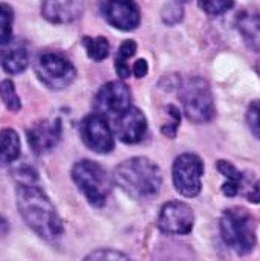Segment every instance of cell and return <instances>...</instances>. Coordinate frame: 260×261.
Here are the masks:
<instances>
[{
    "mask_svg": "<svg viewBox=\"0 0 260 261\" xmlns=\"http://www.w3.org/2000/svg\"><path fill=\"white\" fill-rule=\"evenodd\" d=\"M15 202L23 222L38 237L46 242H55L63 236V220L37 182L18 184L15 188Z\"/></svg>",
    "mask_w": 260,
    "mask_h": 261,
    "instance_id": "1",
    "label": "cell"
},
{
    "mask_svg": "<svg viewBox=\"0 0 260 261\" xmlns=\"http://www.w3.org/2000/svg\"><path fill=\"white\" fill-rule=\"evenodd\" d=\"M112 180L132 199H150L162 187V173L153 161L138 156L118 164L112 173Z\"/></svg>",
    "mask_w": 260,
    "mask_h": 261,
    "instance_id": "2",
    "label": "cell"
},
{
    "mask_svg": "<svg viewBox=\"0 0 260 261\" xmlns=\"http://www.w3.org/2000/svg\"><path fill=\"white\" fill-rule=\"evenodd\" d=\"M219 229L224 243L238 255H247L254 249L256 222L245 208L233 206L225 210L219 220Z\"/></svg>",
    "mask_w": 260,
    "mask_h": 261,
    "instance_id": "3",
    "label": "cell"
},
{
    "mask_svg": "<svg viewBox=\"0 0 260 261\" xmlns=\"http://www.w3.org/2000/svg\"><path fill=\"white\" fill-rule=\"evenodd\" d=\"M72 180L93 208H103L112 191V176L95 161L83 159L70 170Z\"/></svg>",
    "mask_w": 260,
    "mask_h": 261,
    "instance_id": "4",
    "label": "cell"
},
{
    "mask_svg": "<svg viewBox=\"0 0 260 261\" xmlns=\"http://www.w3.org/2000/svg\"><path fill=\"white\" fill-rule=\"evenodd\" d=\"M184 113L195 124H205L215 118V98L210 84L204 78H190L179 89Z\"/></svg>",
    "mask_w": 260,
    "mask_h": 261,
    "instance_id": "5",
    "label": "cell"
},
{
    "mask_svg": "<svg viewBox=\"0 0 260 261\" xmlns=\"http://www.w3.org/2000/svg\"><path fill=\"white\" fill-rule=\"evenodd\" d=\"M35 72L40 81L54 90H61L70 86L77 76L72 61L58 52H43L35 60Z\"/></svg>",
    "mask_w": 260,
    "mask_h": 261,
    "instance_id": "6",
    "label": "cell"
},
{
    "mask_svg": "<svg viewBox=\"0 0 260 261\" xmlns=\"http://www.w3.org/2000/svg\"><path fill=\"white\" fill-rule=\"evenodd\" d=\"M204 162L195 153L179 154L172 167V179L175 190L188 199L198 197L202 190Z\"/></svg>",
    "mask_w": 260,
    "mask_h": 261,
    "instance_id": "7",
    "label": "cell"
},
{
    "mask_svg": "<svg viewBox=\"0 0 260 261\" xmlns=\"http://www.w3.org/2000/svg\"><path fill=\"white\" fill-rule=\"evenodd\" d=\"M195 213L190 205L181 200L164 203L158 214V228L167 236H187L193 231Z\"/></svg>",
    "mask_w": 260,
    "mask_h": 261,
    "instance_id": "8",
    "label": "cell"
},
{
    "mask_svg": "<svg viewBox=\"0 0 260 261\" xmlns=\"http://www.w3.org/2000/svg\"><path fill=\"white\" fill-rule=\"evenodd\" d=\"M130 107V90L123 81H110L104 84L93 99L95 113L106 119H115Z\"/></svg>",
    "mask_w": 260,
    "mask_h": 261,
    "instance_id": "9",
    "label": "cell"
},
{
    "mask_svg": "<svg viewBox=\"0 0 260 261\" xmlns=\"http://www.w3.org/2000/svg\"><path fill=\"white\" fill-rule=\"evenodd\" d=\"M80 136L89 150L100 154H107L115 147L112 127L109 125V121L98 113L87 115L81 121Z\"/></svg>",
    "mask_w": 260,
    "mask_h": 261,
    "instance_id": "10",
    "label": "cell"
},
{
    "mask_svg": "<svg viewBox=\"0 0 260 261\" xmlns=\"http://www.w3.org/2000/svg\"><path fill=\"white\" fill-rule=\"evenodd\" d=\"M63 125L60 118L43 119L31 125L26 132L28 144L35 154H44L51 151L61 139Z\"/></svg>",
    "mask_w": 260,
    "mask_h": 261,
    "instance_id": "11",
    "label": "cell"
},
{
    "mask_svg": "<svg viewBox=\"0 0 260 261\" xmlns=\"http://www.w3.org/2000/svg\"><path fill=\"white\" fill-rule=\"evenodd\" d=\"M103 14L107 23L120 31H133L141 21L139 8L135 0H106Z\"/></svg>",
    "mask_w": 260,
    "mask_h": 261,
    "instance_id": "12",
    "label": "cell"
},
{
    "mask_svg": "<svg viewBox=\"0 0 260 261\" xmlns=\"http://www.w3.org/2000/svg\"><path fill=\"white\" fill-rule=\"evenodd\" d=\"M113 127L120 141L126 144H136L141 142L147 133V119L139 109L130 106L124 113L113 119Z\"/></svg>",
    "mask_w": 260,
    "mask_h": 261,
    "instance_id": "13",
    "label": "cell"
},
{
    "mask_svg": "<svg viewBox=\"0 0 260 261\" xmlns=\"http://www.w3.org/2000/svg\"><path fill=\"white\" fill-rule=\"evenodd\" d=\"M86 9V0H43V17L55 24L72 23L78 20Z\"/></svg>",
    "mask_w": 260,
    "mask_h": 261,
    "instance_id": "14",
    "label": "cell"
},
{
    "mask_svg": "<svg viewBox=\"0 0 260 261\" xmlns=\"http://www.w3.org/2000/svg\"><path fill=\"white\" fill-rule=\"evenodd\" d=\"M236 26L245 44L251 50L260 52V11L257 9L242 11L238 15Z\"/></svg>",
    "mask_w": 260,
    "mask_h": 261,
    "instance_id": "15",
    "label": "cell"
},
{
    "mask_svg": "<svg viewBox=\"0 0 260 261\" xmlns=\"http://www.w3.org/2000/svg\"><path fill=\"white\" fill-rule=\"evenodd\" d=\"M29 63V54L21 46H9L6 44L0 50V64L3 70L9 75L21 73Z\"/></svg>",
    "mask_w": 260,
    "mask_h": 261,
    "instance_id": "16",
    "label": "cell"
},
{
    "mask_svg": "<svg viewBox=\"0 0 260 261\" xmlns=\"http://www.w3.org/2000/svg\"><path fill=\"white\" fill-rule=\"evenodd\" d=\"M219 173L225 177V184L222 185V193L227 197H236L244 187V174L228 161H218L216 164Z\"/></svg>",
    "mask_w": 260,
    "mask_h": 261,
    "instance_id": "17",
    "label": "cell"
},
{
    "mask_svg": "<svg viewBox=\"0 0 260 261\" xmlns=\"http://www.w3.org/2000/svg\"><path fill=\"white\" fill-rule=\"evenodd\" d=\"M20 138L12 128L0 132V167L11 165L20 156Z\"/></svg>",
    "mask_w": 260,
    "mask_h": 261,
    "instance_id": "18",
    "label": "cell"
},
{
    "mask_svg": "<svg viewBox=\"0 0 260 261\" xmlns=\"http://www.w3.org/2000/svg\"><path fill=\"white\" fill-rule=\"evenodd\" d=\"M84 49L93 61H103L109 57L110 44L106 37H84Z\"/></svg>",
    "mask_w": 260,
    "mask_h": 261,
    "instance_id": "19",
    "label": "cell"
},
{
    "mask_svg": "<svg viewBox=\"0 0 260 261\" xmlns=\"http://www.w3.org/2000/svg\"><path fill=\"white\" fill-rule=\"evenodd\" d=\"M14 11L9 5L0 3V46H6L12 40Z\"/></svg>",
    "mask_w": 260,
    "mask_h": 261,
    "instance_id": "20",
    "label": "cell"
},
{
    "mask_svg": "<svg viewBox=\"0 0 260 261\" xmlns=\"http://www.w3.org/2000/svg\"><path fill=\"white\" fill-rule=\"evenodd\" d=\"M0 99L3 101L6 109L14 112V113L21 109L20 98H18L15 86H14V83L11 80H3L0 83Z\"/></svg>",
    "mask_w": 260,
    "mask_h": 261,
    "instance_id": "21",
    "label": "cell"
},
{
    "mask_svg": "<svg viewBox=\"0 0 260 261\" xmlns=\"http://www.w3.org/2000/svg\"><path fill=\"white\" fill-rule=\"evenodd\" d=\"M83 261H132L129 255H126L121 251L110 249V248H101L95 249L90 254H87Z\"/></svg>",
    "mask_w": 260,
    "mask_h": 261,
    "instance_id": "22",
    "label": "cell"
},
{
    "mask_svg": "<svg viewBox=\"0 0 260 261\" xmlns=\"http://www.w3.org/2000/svg\"><path fill=\"white\" fill-rule=\"evenodd\" d=\"M234 5V0H199V6L204 12L210 15H221L230 11Z\"/></svg>",
    "mask_w": 260,
    "mask_h": 261,
    "instance_id": "23",
    "label": "cell"
},
{
    "mask_svg": "<svg viewBox=\"0 0 260 261\" xmlns=\"http://www.w3.org/2000/svg\"><path fill=\"white\" fill-rule=\"evenodd\" d=\"M247 124L253 136L260 139V99L253 101L247 110Z\"/></svg>",
    "mask_w": 260,
    "mask_h": 261,
    "instance_id": "24",
    "label": "cell"
},
{
    "mask_svg": "<svg viewBox=\"0 0 260 261\" xmlns=\"http://www.w3.org/2000/svg\"><path fill=\"white\" fill-rule=\"evenodd\" d=\"M167 110H169V116L172 118V121L162 127V133L167 135L169 138H175L176 130H178V125L181 122V115H179V110L175 106H169Z\"/></svg>",
    "mask_w": 260,
    "mask_h": 261,
    "instance_id": "25",
    "label": "cell"
},
{
    "mask_svg": "<svg viewBox=\"0 0 260 261\" xmlns=\"http://www.w3.org/2000/svg\"><path fill=\"white\" fill-rule=\"evenodd\" d=\"M184 15V11H182V6L179 3H170L164 8V12H162V17H164V21L166 23H178L181 21Z\"/></svg>",
    "mask_w": 260,
    "mask_h": 261,
    "instance_id": "26",
    "label": "cell"
},
{
    "mask_svg": "<svg viewBox=\"0 0 260 261\" xmlns=\"http://www.w3.org/2000/svg\"><path fill=\"white\" fill-rule=\"evenodd\" d=\"M136 47L138 46L133 40H126L124 43H121L118 54H116V58H115V63H127V60L135 55Z\"/></svg>",
    "mask_w": 260,
    "mask_h": 261,
    "instance_id": "27",
    "label": "cell"
},
{
    "mask_svg": "<svg viewBox=\"0 0 260 261\" xmlns=\"http://www.w3.org/2000/svg\"><path fill=\"white\" fill-rule=\"evenodd\" d=\"M132 70H133V73H135L136 78H143V76H146L147 72H149V64H147V61H146L144 58H139V60L135 61Z\"/></svg>",
    "mask_w": 260,
    "mask_h": 261,
    "instance_id": "28",
    "label": "cell"
},
{
    "mask_svg": "<svg viewBox=\"0 0 260 261\" xmlns=\"http://www.w3.org/2000/svg\"><path fill=\"white\" fill-rule=\"evenodd\" d=\"M247 199H248V202H251V203H254V205H259L260 203V180H257L254 185H253V188L247 193Z\"/></svg>",
    "mask_w": 260,
    "mask_h": 261,
    "instance_id": "29",
    "label": "cell"
}]
</instances>
